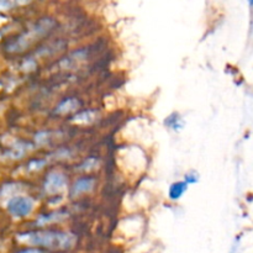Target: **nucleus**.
Wrapping results in <instances>:
<instances>
[{
  "label": "nucleus",
  "instance_id": "nucleus-1",
  "mask_svg": "<svg viewBox=\"0 0 253 253\" xmlns=\"http://www.w3.org/2000/svg\"><path fill=\"white\" fill-rule=\"evenodd\" d=\"M17 241L27 246L43 247L52 251H69L77 244V236L72 232L40 230L17 235Z\"/></svg>",
  "mask_w": 253,
  "mask_h": 253
},
{
  "label": "nucleus",
  "instance_id": "nucleus-2",
  "mask_svg": "<svg viewBox=\"0 0 253 253\" xmlns=\"http://www.w3.org/2000/svg\"><path fill=\"white\" fill-rule=\"evenodd\" d=\"M56 25V20H53L52 17H42L34 25H31L26 31L21 32L19 36L10 40L6 43L5 49L9 53H21L30 48L32 44L36 43L37 41L46 37L49 32L53 31Z\"/></svg>",
  "mask_w": 253,
  "mask_h": 253
},
{
  "label": "nucleus",
  "instance_id": "nucleus-3",
  "mask_svg": "<svg viewBox=\"0 0 253 253\" xmlns=\"http://www.w3.org/2000/svg\"><path fill=\"white\" fill-rule=\"evenodd\" d=\"M35 203L32 198L24 195H15L7 202V211L15 217H25L30 215L34 210Z\"/></svg>",
  "mask_w": 253,
  "mask_h": 253
},
{
  "label": "nucleus",
  "instance_id": "nucleus-4",
  "mask_svg": "<svg viewBox=\"0 0 253 253\" xmlns=\"http://www.w3.org/2000/svg\"><path fill=\"white\" fill-rule=\"evenodd\" d=\"M67 187V177L62 172L52 170L47 174L43 183V190L47 195H57Z\"/></svg>",
  "mask_w": 253,
  "mask_h": 253
},
{
  "label": "nucleus",
  "instance_id": "nucleus-5",
  "mask_svg": "<svg viewBox=\"0 0 253 253\" xmlns=\"http://www.w3.org/2000/svg\"><path fill=\"white\" fill-rule=\"evenodd\" d=\"M86 58H88V51H86V49H79V51L71 53L68 57H66V58L61 59V61L58 62V66L61 69L69 71V69L78 68L83 62H85Z\"/></svg>",
  "mask_w": 253,
  "mask_h": 253
},
{
  "label": "nucleus",
  "instance_id": "nucleus-6",
  "mask_svg": "<svg viewBox=\"0 0 253 253\" xmlns=\"http://www.w3.org/2000/svg\"><path fill=\"white\" fill-rule=\"evenodd\" d=\"M95 187V179L90 177H84L79 178L76 180V183L73 184L71 189V195L73 198L81 197L82 194H85V193H90L91 190Z\"/></svg>",
  "mask_w": 253,
  "mask_h": 253
},
{
  "label": "nucleus",
  "instance_id": "nucleus-7",
  "mask_svg": "<svg viewBox=\"0 0 253 253\" xmlns=\"http://www.w3.org/2000/svg\"><path fill=\"white\" fill-rule=\"evenodd\" d=\"M62 137H64L62 131H40L35 135V142L37 146H49L61 140Z\"/></svg>",
  "mask_w": 253,
  "mask_h": 253
},
{
  "label": "nucleus",
  "instance_id": "nucleus-8",
  "mask_svg": "<svg viewBox=\"0 0 253 253\" xmlns=\"http://www.w3.org/2000/svg\"><path fill=\"white\" fill-rule=\"evenodd\" d=\"M34 148V146L29 142H22V141H17L16 143L10 147V150L6 152V156L11 160H19V158L24 157L25 155L30 152Z\"/></svg>",
  "mask_w": 253,
  "mask_h": 253
},
{
  "label": "nucleus",
  "instance_id": "nucleus-9",
  "mask_svg": "<svg viewBox=\"0 0 253 253\" xmlns=\"http://www.w3.org/2000/svg\"><path fill=\"white\" fill-rule=\"evenodd\" d=\"M79 106H81V103L78 99L67 98L57 105V108L54 109V114L56 115H68V114L78 110Z\"/></svg>",
  "mask_w": 253,
  "mask_h": 253
},
{
  "label": "nucleus",
  "instance_id": "nucleus-10",
  "mask_svg": "<svg viewBox=\"0 0 253 253\" xmlns=\"http://www.w3.org/2000/svg\"><path fill=\"white\" fill-rule=\"evenodd\" d=\"M68 217V214L64 211H53L49 212L47 215H42L40 216L39 219L36 220V225L37 226H46V225H51V224H56V222H61L63 221L64 219Z\"/></svg>",
  "mask_w": 253,
  "mask_h": 253
},
{
  "label": "nucleus",
  "instance_id": "nucleus-11",
  "mask_svg": "<svg viewBox=\"0 0 253 253\" xmlns=\"http://www.w3.org/2000/svg\"><path fill=\"white\" fill-rule=\"evenodd\" d=\"M96 119H98V113H96V111L85 110L77 114V115L72 119V123L76 124V125H90V124H93Z\"/></svg>",
  "mask_w": 253,
  "mask_h": 253
},
{
  "label": "nucleus",
  "instance_id": "nucleus-12",
  "mask_svg": "<svg viewBox=\"0 0 253 253\" xmlns=\"http://www.w3.org/2000/svg\"><path fill=\"white\" fill-rule=\"evenodd\" d=\"M188 189V183L185 182H177L173 183L169 188V198L172 200H178L184 195V193Z\"/></svg>",
  "mask_w": 253,
  "mask_h": 253
},
{
  "label": "nucleus",
  "instance_id": "nucleus-13",
  "mask_svg": "<svg viewBox=\"0 0 253 253\" xmlns=\"http://www.w3.org/2000/svg\"><path fill=\"white\" fill-rule=\"evenodd\" d=\"M30 1L31 0H0V10L5 11V10L14 9V7L29 4Z\"/></svg>",
  "mask_w": 253,
  "mask_h": 253
},
{
  "label": "nucleus",
  "instance_id": "nucleus-14",
  "mask_svg": "<svg viewBox=\"0 0 253 253\" xmlns=\"http://www.w3.org/2000/svg\"><path fill=\"white\" fill-rule=\"evenodd\" d=\"M47 163H49V161L46 158H40V160H34L31 162L27 163L26 170L27 172H37V170H41L42 168L46 167Z\"/></svg>",
  "mask_w": 253,
  "mask_h": 253
},
{
  "label": "nucleus",
  "instance_id": "nucleus-15",
  "mask_svg": "<svg viewBox=\"0 0 253 253\" xmlns=\"http://www.w3.org/2000/svg\"><path fill=\"white\" fill-rule=\"evenodd\" d=\"M98 166H99V161L96 160V158L90 157L88 158V160L84 161L82 165H79L78 168H77V170H79V172H90V170L98 168Z\"/></svg>",
  "mask_w": 253,
  "mask_h": 253
},
{
  "label": "nucleus",
  "instance_id": "nucleus-16",
  "mask_svg": "<svg viewBox=\"0 0 253 253\" xmlns=\"http://www.w3.org/2000/svg\"><path fill=\"white\" fill-rule=\"evenodd\" d=\"M166 125L169 128H173V130H180L183 127V121L182 119L179 118L178 114H173V115L168 116L167 120H166Z\"/></svg>",
  "mask_w": 253,
  "mask_h": 253
},
{
  "label": "nucleus",
  "instance_id": "nucleus-17",
  "mask_svg": "<svg viewBox=\"0 0 253 253\" xmlns=\"http://www.w3.org/2000/svg\"><path fill=\"white\" fill-rule=\"evenodd\" d=\"M185 182H187L188 184H194V183L198 182V175L195 174V173H193V174H187L185 175Z\"/></svg>",
  "mask_w": 253,
  "mask_h": 253
},
{
  "label": "nucleus",
  "instance_id": "nucleus-18",
  "mask_svg": "<svg viewBox=\"0 0 253 253\" xmlns=\"http://www.w3.org/2000/svg\"><path fill=\"white\" fill-rule=\"evenodd\" d=\"M17 253H43V252L39 249H26V250H22V251H20Z\"/></svg>",
  "mask_w": 253,
  "mask_h": 253
}]
</instances>
